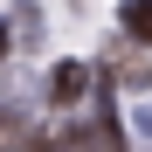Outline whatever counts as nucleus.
<instances>
[{
    "instance_id": "nucleus-1",
    "label": "nucleus",
    "mask_w": 152,
    "mask_h": 152,
    "mask_svg": "<svg viewBox=\"0 0 152 152\" xmlns=\"http://www.w3.org/2000/svg\"><path fill=\"white\" fill-rule=\"evenodd\" d=\"M56 152H132V145H124L118 118H111V104H104V111H97L90 124H69V132L56 138Z\"/></svg>"
},
{
    "instance_id": "nucleus-2",
    "label": "nucleus",
    "mask_w": 152,
    "mask_h": 152,
    "mask_svg": "<svg viewBox=\"0 0 152 152\" xmlns=\"http://www.w3.org/2000/svg\"><path fill=\"white\" fill-rule=\"evenodd\" d=\"M83 97H90V69L76 56L48 69V104H56V111H83Z\"/></svg>"
},
{
    "instance_id": "nucleus-3",
    "label": "nucleus",
    "mask_w": 152,
    "mask_h": 152,
    "mask_svg": "<svg viewBox=\"0 0 152 152\" xmlns=\"http://www.w3.org/2000/svg\"><path fill=\"white\" fill-rule=\"evenodd\" d=\"M111 48H118V56H111V83H124V90H145V83H152V62H145V56H132L124 42H111Z\"/></svg>"
},
{
    "instance_id": "nucleus-4",
    "label": "nucleus",
    "mask_w": 152,
    "mask_h": 152,
    "mask_svg": "<svg viewBox=\"0 0 152 152\" xmlns=\"http://www.w3.org/2000/svg\"><path fill=\"white\" fill-rule=\"evenodd\" d=\"M124 35L152 48V0H124Z\"/></svg>"
},
{
    "instance_id": "nucleus-5",
    "label": "nucleus",
    "mask_w": 152,
    "mask_h": 152,
    "mask_svg": "<svg viewBox=\"0 0 152 152\" xmlns=\"http://www.w3.org/2000/svg\"><path fill=\"white\" fill-rule=\"evenodd\" d=\"M7 35L35 48V42H42V7H14V21H7Z\"/></svg>"
},
{
    "instance_id": "nucleus-6",
    "label": "nucleus",
    "mask_w": 152,
    "mask_h": 152,
    "mask_svg": "<svg viewBox=\"0 0 152 152\" xmlns=\"http://www.w3.org/2000/svg\"><path fill=\"white\" fill-rule=\"evenodd\" d=\"M138 132H145V138H152V104H138Z\"/></svg>"
},
{
    "instance_id": "nucleus-7",
    "label": "nucleus",
    "mask_w": 152,
    "mask_h": 152,
    "mask_svg": "<svg viewBox=\"0 0 152 152\" xmlns=\"http://www.w3.org/2000/svg\"><path fill=\"white\" fill-rule=\"evenodd\" d=\"M7 48H14V35H7V28H0V62H7Z\"/></svg>"
}]
</instances>
